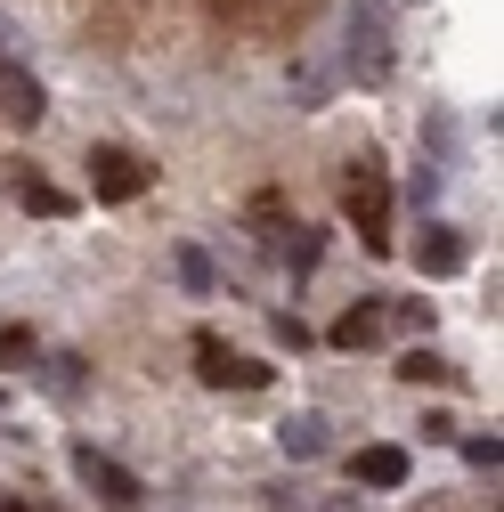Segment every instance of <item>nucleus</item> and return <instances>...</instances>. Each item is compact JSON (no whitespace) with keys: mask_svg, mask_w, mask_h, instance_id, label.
Wrapping results in <instances>:
<instances>
[{"mask_svg":"<svg viewBox=\"0 0 504 512\" xmlns=\"http://www.w3.org/2000/svg\"><path fill=\"white\" fill-rule=\"evenodd\" d=\"M350 220H358L366 252H391V187L374 163H358V179H350Z\"/></svg>","mask_w":504,"mask_h":512,"instance_id":"nucleus-1","label":"nucleus"},{"mask_svg":"<svg viewBox=\"0 0 504 512\" xmlns=\"http://www.w3.org/2000/svg\"><path fill=\"white\" fill-rule=\"evenodd\" d=\"M90 187L106 204H131V196H147V163L131 147H90Z\"/></svg>","mask_w":504,"mask_h":512,"instance_id":"nucleus-2","label":"nucleus"},{"mask_svg":"<svg viewBox=\"0 0 504 512\" xmlns=\"http://www.w3.org/2000/svg\"><path fill=\"white\" fill-rule=\"evenodd\" d=\"M74 472H82L114 512H131V504L147 496V488H139V472H131V464H114V456H98V447H74Z\"/></svg>","mask_w":504,"mask_h":512,"instance_id":"nucleus-3","label":"nucleus"},{"mask_svg":"<svg viewBox=\"0 0 504 512\" xmlns=\"http://www.w3.org/2000/svg\"><path fill=\"white\" fill-rule=\"evenodd\" d=\"M407 447H391V439H374V447H358V456H350V480L358 488H407Z\"/></svg>","mask_w":504,"mask_h":512,"instance_id":"nucleus-4","label":"nucleus"},{"mask_svg":"<svg viewBox=\"0 0 504 512\" xmlns=\"http://www.w3.org/2000/svg\"><path fill=\"white\" fill-rule=\"evenodd\" d=\"M196 366H204V382H220V391H261V382H269V366L228 358L220 342H196Z\"/></svg>","mask_w":504,"mask_h":512,"instance_id":"nucleus-5","label":"nucleus"},{"mask_svg":"<svg viewBox=\"0 0 504 512\" xmlns=\"http://www.w3.org/2000/svg\"><path fill=\"white\" fill-rule=\"evenodd\" d=\"M415 261H423V277H456V269H464V236H456V228H431Z\"/></svg>","mask_w":504,"mask_h":512,"instance_id":"nucleus-6","label":"nucleus"},{"mask_svg":"<svg viewBox=\"0 0 504 512\" xmlns=\"http://www.w3.org/2000/svg\"><path fill=\"white\" fill-rule=\"evenodd\" d=\"M0 82H9V122H41L49 106H41V82H25L17 66H0Z\"/></svg>","mask_w":504,"mask_h":512,"instance_id":"nucleus-7","label":"nucleus"},{"mask_svg":"<svg viewBox=\"0 0 504 512\" xmlns=\"http://www.w3.org/2000/svg\"><path fill=\"white\" fill-rule=\"evenodd\" d=\"M277 439H285V456H318V447H326V423H318V415H293V423H277Z\"/></svg>","mask_w":504,"mask_h":512,"instance_id":"nucleus-8","label":"nucleus"},{"mask_svg":"<svg viewBox=\"0 0 504 512\" xmlns=\"http://www.w3.org/2000/svg\"><path fill=\"white\" fill-rule=\"evenodd\" d=\"M17 196H25V212H49V220H57V212H74V196H66V187H49V179H25Z\"/></svg>","mask_w":504,"mask_h":512,"instance_id":"nucleus-9","label":"nucleus"},{"mask_svg":"<svg viewBox=\"0 0 504 512\" xmlns=\"http://www.w3.org/2000/svg\"><path fill=\"white\" fill-rule=\"evenodd\" d=\"M374 326H383V309H350L342 326H334V350H358V342H374Z\"/></svg>","mask_w":504,"mask_h":512,"instance_id":"nucleus-10","label":"nucleus"},{"mask_svg":"<svg viewBox=\"0 0 504 512\" xmlns=\"http://www.w3.org/2000/svg\"><path fill=\"white\" fill-rule=\"evenodd\" d=\"M399 374H407V382H439V374H448V358H431V350H407V358H399Z\"/></svg>","mask_w":504,"mask_h":512,"instance_id":"nucleus-11","label":"nucleus"},{"mask_svg":"<svg viewBox=\"0 0 504 512\" xmlns=\"http://www.w3.org/2000/svg\"><path fill=\"white\" fill-rule=\"evenodd\" d=\"M25 350H33V334H25V326H0V366H17Z\"/></svg>","mask_w":504,"mask_h":512,"instance_id":"nucleus-12","label":"nucleus"},{"mask_svg":"<svg viewBox=\"0 0 504 512\" xmlns=\"http://www.w3.org/2000/svg\"><path fill=\"white\" fill-rule=\"evenodd\" d=\"M179 277H187V285L204 293V285H212V261H204V252H179Z\"/></svg>","mask_w":504,"mask_h":512,"instance_id":"nucleus-13","label":"nucleus"},{"mask_svg":"<svg viewBox=\"0 0 504 512\" xmlns=\"http://www.w3.org/2000/svg\"><path fill=\"white\" fill-rule=\"evenodd\" d=\"M496 456H504L496 439H464V464H480V472H496Z\"/></svg>","mask_w":504,"mask_h":512,"instance_id":"nucleus-14","label":"nucleus"},{"mask_svg":"<svg viewBox=\"0 0 504 512\" xmlns=\"http://www.w3.org/2000/svg\"><path fill=\"white\" fill-rule=\"evenodd\" d=\"M0 512H25V504H0Z\"/></svg>","mask_w":504,"mask_h":512,"instance_id":"nucleus-15","label":"nucleus"},{"mask_svg":"<svg viewBox=\"0 0 504 512\" xmlns=\"http://www.w3.org/2000/svg\"><path fill=\"white\" fill-rule=\"evenodd\" d=\"M0 66H9V49H0Z\"/></svg>","mask_w":504,"mask_h":512,"instance_id":"nucleus-16","label":"nucleus"}]
</instances>
